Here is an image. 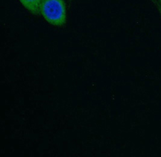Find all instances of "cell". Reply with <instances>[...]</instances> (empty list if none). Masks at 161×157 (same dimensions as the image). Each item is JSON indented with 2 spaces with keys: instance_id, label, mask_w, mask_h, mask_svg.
I'll use <instances>...</instances> for the list:
<instances>
[{
  "instance_id": "7a4b0ae2",
  "label": "cell",
  "mask_w": 161,
  "mask_h": 157,
  "mask_svg": "<svg viewBox=\"0 0 161 157\" xmlns=\"http://www.w3.org/2000/svg\"><path fill=\"white\" fill-rule=\"evenodd\" d=\"M42 0H19L22 6L33 15H39V8Z\"/></svg>"
},
{
  "instance_id": "3957f363",
  "label": "cell",
  "mask_w": 161,
  "mask_h": 157,
  "mask_svg": "<svg viewBox=\"0 0 161 157\" xmlns=\"http://www.w3.org/2000/svg\"><path fill=\"white\" fill-rule=\"evenodd\" d=\"M153 4L154 8L157 9L158 14H159L161 19V0H150Z\"/></svg>"
},
{
  "instance_id": "6da1fadb",
  "label": "cell",
  "mask_w": 161,
  "mask_h": 157,
  "mask_svg": "<svg viewBox=\"0 0 161 157\" xmlns=\"http://www.w3.org/2000/svg\"><path fill=\"white\" fill-rule=\"evenodd\" d=\"M39 15L53 26L64 25L67 20L65 0H42L39 8Z\"/></svg>"
}]
</instances>
